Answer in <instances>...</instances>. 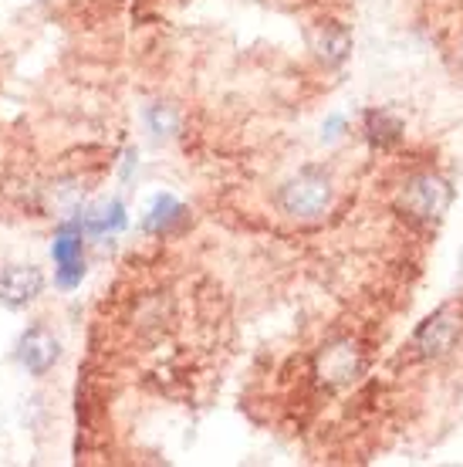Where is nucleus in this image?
<instances>
[{"label": "nucleus", "mask_w": 463, "mask_h": 467, "mask_svg": "<svg viewBox=\"0 0 463 467\" xmlns=\"http://www.w3.org/2000/svg\"><path fill=\"white\" fill-rule=\"evenodd\" d=\"M278 203L288 217H298V221L322 217L332 203V176L318 166H304L278 190Z\"/></svg>", "instance_id": "f257e3e1"}, {"label": "nucleus", "mask_w": 463, "mask_h": 467, "mask_svg": "<svg viewBox=\"0 0 463 467\" xmlns=\"http://www.w3.org/2000/svg\"><path fill=\"white\" fill-rule=\"evenodd\" d=\"M362 369H365V352L352 336H338L314 352V379L324 389H342V386L355 383Z\"/></svg>", "instance_id": "f03ea898"}, {"label": "nucleus", "mask_w": 463, "mask_h": 467, "mask_svg": "<svg viewBox=\"0 0 463 467\" xmlns=\"http://www.w3.org/2000/svg\"><path fill=\"white\" fill-rule=\"evenodd\" d=\"M447 207H450V187H447V180L433 173L409 176L399 193V211L417 223H437Z\"/></svg>", "instance_id": "7ed1b4c3"}, {"label": "nucleus", "mask_w": 463, "mask_h": 467, "mask_svg": "<svg viewBox=\"0 0 463 467\" xmlns=\"http://www.w3.org/2000/svg\"><path fill=\"white\" fill-rule=\"evenodd\" d=\"M460 336H463V308L460 305H443L440 312H433L417 328L413 349L423 359H440V356H447L460 342Z\"/></svg>", "instance_id": "20e7f679"}, {"label": "nucleus", "mask_w": 463, "mask_h": 467, "mask_svg": "<svg viewBox=\"0 0 463 467\" xmlns=\"http://www.w3.org/2000/svg\"><path fill=\"white\" fill-rule=\"evenodd\" d=\"M51 257H55L58 288H65V292L78 288L85 278V227H81V221L61 223L55 234V244H51Z\"/></svg>", "instance_id": "39448f33"}, {"label": "nucleus", "mask_w": 463, "mask_h": 467, "mask_svg": "<svg viewBox=\"0 0 463 467\" xmlns=\"http://www.w3.org/2000/svg\"><path fill=\"white\" fill-rule=\"evenodd\" d=\"M14 356H17V362H21L31 376H47L55 369V362L61 359V342L51 328L35 322V326H27L21 332Z\"/></svg>", "instance_id": "423d86ee"}, {"label": "nucleus", "mask_w": 463, "mask_h": 467, "mask_svg": "<svg viewBox=\"0 0 463 467\" xmlns=\"http://www.w3.org/2000/svg\"><path fill=\"white\" fill-rule=\"evenodd\" d=\"M45 292V271L37 265H7L0 268V305L21 312L27 305H35Z\"/></svg>", "instance_id": "0eeeda50"}, {"label": "nucleus", "mask_w": 463, "mask_h": 467, "mask_svg": "<svg viewBox=\"0 0 463 467\" xmlns=\"http://www.w3.org/2000/svg\"><path fill=\"white\" fill-rule=\"evenodd\" d=\"M308 45H312L314 58L322 61V65H328V68H338L352 55V35H348V27L342 21H332V17L318 21L308 31Z\"/></svg>", "instance_id": "6e6552de"}, {"label": "nucleus", "mask_w": 463, "mask_h": 467, "mask_svg": "<svg viewBox=\"0 0 463 467\" xmlns=\"http://www.w3.org/2000/svg\"><path fill=\"white\" fill-rule=\"evenodd\" d=\"M183 221H186L183 203L176 197H170V193H159V197L152 200V207H149V213H146L142 227L149 234H170L176 223H183Z\"/></svg>", "instance_id": "1a4fd4ad"}, {"label": "nucleus", "mask_w": 463, "mask_h": 467, "mask_svg": "<svg viewBox=\"0 0 463 467\" xmlns=\"http://www.w3.org/2000/svg\"><path fill=\"white\" fill-rule=\"evenodd\" d=\"M78 221H81V227H85V234L105 237V234H116L126 227V207H122L118 200H108V203H102L98 211L78 213Z\"/></svg>", "instance_id": "9d476101"}, {"label": "nucleus", "mask_w": 463, "mask_h": 467, "mask_svg": "<svg viewBox=\"0 0 463 467\" xmlns=\"http://www.w3.org/2000/svg\"><path fill=\"white\" fill-rule=\"evenodd\" d=\"M365 132H369L372 146H393L403 132V122L389 116L386 109H372V112H365Z\"/></svg>", "instance_id": "9b49d317"}, {"label": "nucleus", "mask_w": 463, "mask_h": 467, "mask_svg": "<svg viewBox=\"0 0 463 467\" xmlns=\"http://www.w3.org/2000/svg\"><path fill=\"white\" fill-rule=\"evenodd\" d=\"M146 126H149L152 136H176L180 132V112L166 102H156V106L146 109Z\"/></svg>", "instance_id": "f8f14e48"}, {"label": "nucleus", "mask_w": 463, "mask_h": 467, "mask_svg": "<svg viewBox=\"0 0 463 467\" xmlns=\"http://www.w3.org/2000/svg\"><path fill=\"white\" fill-rule=\"evenodd\" d=\"M81 200H85V187H78V183H58V187H51V207L61 217H75L81 211Z\"/></svg>", "instance_id": "ddd939ff"}, {"label": "nucleus", "mask_w": 463, "mask_h": 467, "mask_svg": "<svg viewBox=\"0 0 463 467\" xmlns=\"http://www.w3.org/2000/svg\"><path fill=\"white\" fill-rule=\"evenodd\" d=\"M342 132H345V116H342V112H332V116L322 122V140L332 142V140H338Z\"/></svg>", "instance_id": "4468645a"}, {"label": "nucleus", "mask_w": 463, "mask_h": 467, "mask_svg": "<svg viewBox=\"0 0 463 467\" xmlns=\"http://www.w3.org/2000/svg\"><path fill=\"white\" fill-rule=\"evenodd\" d=\"M460 65H463V45H460Z\"/></svg>", "instance_id": "2eb2a0df"}]
</instances>
